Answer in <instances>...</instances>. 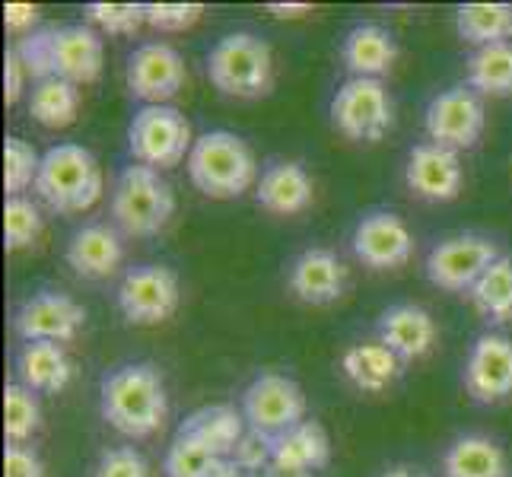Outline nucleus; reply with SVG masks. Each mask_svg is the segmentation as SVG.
Returning a JSON list of instances; mask_svg holds the SVG:
<instances>
[{"label": "nucleus", "instance_id": "obj_1", "mask_svg": "<svg viewBox=\"0 0 512 477\" xmlns=\"http://www.w3.org/2000/svg\"><path fill=\"white\" fill-rule=\"evenodd\" d=\"M99 414L128 439H150L169 417V392L163 373L147 360L121 363L99 382Z\"/></svg>", "mask_w": 512, "mask_h": 477}, {"label": "nucleus", "instance_id": "obj_2", "mask_svg": "<svg viewBox=\"0 0 512 477\" xmlns=\"http://www.w3.org/2000/svg\"><path fill=\"white\" fill-rule=\"evenodd\" d=\"M188 179L204 198L233 201L258 185V163L245 140L233 131H207L188 153Z\"/></svg>", "mask_w": 512, "mask_h": 477}, {"label": "nucleus", "instance_id": "obj_3", "mask_svg": "<svg viewBox=\"0 0 512 477\" xmlns=\"http://www.w3.org/2000/svg\"><path fill=\"white\" fill-rule=\"evenodd\" d=\"M105 191V175L93 150L80 144H55L42 153L35 194L55 214H83Z\"/></svg>", "mask_w": 512, "mask_h": 477}, {"label": "nucleus", "instance_id": "obj_4", "mask_svg": "<svg viewBox=\"0 0 512 477\" xmlns=\"http://www.w3.org/2000/svg\"><path fill=\"white\" fill-rule=\"evenodd\" d=\"M175 214V191L160 169L131 163L118 172L112 188V226L121 236L150 239L163 233Z\"/></svg>", "mask_w": 512, "mask_h": 477}, {"label": "nucleus", "instance_id": "obj_5", "mask_svg": "<svg viewBox=\"0 0 512 477\" xmlns=\"http://www.w3.org/2000/svg\"><path fill=\"white\" fill-rule=\"evenodd\" d=\"M207 80L233 99L268 96L274 90V51L255 32H229L207 51Z\"/></svg>", "mask_w": 512, "mask_h": 477}, {"label": "nucleus", "instance_id": "obj_6", "mask_svg": "<svg viewBox=\"0 0 512 477\" xmlns=\"http://www.w3.org/2000/svg\"><path fill=\"white\" fill-rule=\"evenodd\" d=\"M191 121L175 105H140L128 125V150L134 163L153 169H175L188 163L194 147Z\"/></svg>", "mask_w": 512, "mask_h": 477}, {"label": "nucleus", "instance_id": "obj_7", "mask_svg": "<svg viewBox=\"0 0 512 477\" xmlns=\"http://www.w3.org/2000/svg\"><path fill=\"white\" fill-rule=\"evenodd\" d=\"M331 128L353 144H379L395 125V102L382 80L347 77L331 96Z\"/></svg>", "mask_w": 512, "mask_h": 477}, {"label": "nucleus", "instance_id": "obj_8", "mask_svg": "<svg viewBox=\"0 0 512 477\" xmlns=\"http://www.w3.org/2000/svg\"><path fill=\"white\" fill-rule=\"evenodd\" d=\"M118 312L134 328H156L169 322L182 303V284L169 264H134L115 290Z\"/></svg>", "mask_w": 512, "mask_h": 477}, {"label": "nucleus", "instance_id": "obj_9", "mask_svg": "<svg viewBox=\"0 0 512 477\" xmlns=\"http://www.w3.org/2000/svg\"><path fill=\"white\" fill-rule=\"evenodd\" d=\"M503 255L500 242L484 233H455L439 239L427 252L423 271L436 290L446 293H465L478 284L481 274L490 268L493 261Z\"/></svg>", "mask_w": 512, "mask_h": 477}, {"label": "nucleus", "instance_id": "obj_10", "mask_svg": "<svg viewBox=\"0 0 512 477\" xmlns=\"http://www.w3.org/2000/svg\"><path fill=\"white\" fill-rule=\"evenodd\" d=\"M242 417L258 436H280L306 420V392L284 373H261L242 392Z\"/></svg>", "mask_w": 512, "mask_h": 477}, {"label": "nucleus", "instance_id": "obj_11", "mask_svg": "<svg viewBox=\"0 0 512 477\" xmlns=\"http://www.w3.org/2000/svg\"><path fill=\"white\" fill-rule=\"evenodd\" d=\"M484 128H487L484 99L474 93L468 83L449 86V90L433 96L427 112H423V131H427V140H433L439 147H449L455 153L478 147L484 137Z\"/></svg>", "mask_w": 512, "mask_h": 477}, {"label": "nucleus", "instance_id": "obj_12", "mask_svg": "<svg viewBox=\"0 0 512 477\" xmlns=\"http://www.w3.org/2000/svg\"><path fill=\"white\" fill-rule=\"evenodd\" d=\"M10 325L23 344H32V341L70 344L86 325V309L70 293L39 290L26 296L23 303L13 309Z\"/></svg>", "mask_w": 512, "mask_h": 477}, {"label": "nucleus", "instance_id": "obj_13", "mask_svg": "<svg viewBox=\"0 0 512 477\" xmlns=\"http://www.w3.org/2000/svg\"><path fill=\"white\" fill-rule=\"evenodd\" d=\"M414 233L395 210H369L357 220L350 249L369 271H401L414 258Z\"/></svg>", "mask_w": 512, "mask_h": 477}, {"label": "nucleus", "instance_id": "obj_14", "mask_svg": "<svg viewBox=\"0 0 512 477\" xmlns=\"http://www.w3.org/2000/svg\"><path fill=\"white\" fill-rule=\"evenodd\" d=\"M185 80H188L185 58L169 42H144L128 55L125 64L128 93L144 105H169V99H175L185 90Z\"/></svg>", "mask_w": 512, "mask_h": 477}, {"label": "nucleus", "instance_id": "obj_15", "mask_svg": "<svg viewBox=\"0 0 512 477\" xmlns=\"http://www.w3.org/2000/svg\"><path fill=\"white\" fill-rule=\"evenodd\" d=\"M465 392L478 404H503L512 398V341L490 328L474 338L465 357Z\"/></svg>", "mask_w": 512, "mask_h": 477}, {"label": "nucleus", "instance_id": "obj_16", "mask_svg": "<svg viewBox=\"0 0 512 477\" xmlns=\"http://www.w3.org/2000/svg\"><path fill=\"white\" fill-rule=\"evenodd\" d=\"M404 182H408L411 194L430 204H449L462 194L465 185V169L462 156L449 147H439L433 140L411 147L408 163H404Z\"/></svg>", "mask_w": 512, "mask_h": 477}, {"label": "nucleus", "instance_id": "obj_17", "mask_svg": "<svg viewBox=\"0 0 512 477\" xmlns=\"http://www.w3.org/2000/svg\"><path fill=\"white\" fill-rule=\"evenodd\" d=\"M287 284L299 303L331 306L347 293V264L325 245H309L293 258Z\"/></svg>", "mask_w": 512, "mask_h": 477}, {"label": "nucleus", "instance_id": "obj_18", "mask_svg": "<svg viewBox=\"0 0 512 477\" xmlns=\"http://www.w3.org/2000/svg\"><path fill=\"white\" fill-rule=\"evenodd\" d=\"M105 45L102 35L86 23L51 26V77L74 86L96 83L102 77Z\"/></svg>", "mask_w": 512, "mask_h": 477}, {"label": "nucleus", "instance_id": "obj_19", "mask_svg": "<svg viewBox=\"0 0 512 477\" xmlns=\"http://www.w3.org/2000/svg\"><path fill=\"white\" fill-rule=\"evenodd\" d=\"M376 338L408 366L423 357H430L439 344L436 318L417 303H395L382 309L376 322Z\"/></svg>", "mask_w": 512, "mask_h": 477}, {"label": "nucleus", "instance_id": "obj_20", "mask_svg": "<svg viewBox=\"0 0 512 477\" xmlns=\"http://www.w3.org/2000/svg\"><path fill=\"white\" fill-rule=\"evenodd\" d=\"M255 201L271 217H296L315 201V179L299 159H274L255 185Z\"/></svg>", "mask_w": 512, "mask_h": 477}, {"label": "nucleus", "instance_id": "obj_21", "mask_svg": "<svg viewBox=\"0 0 512 477\" xmlns=\"http://www.w3.org/2000/svg\"><path fill=\"white\" fill-rule=\"evenodd\" d=\"M67 268L83 280H105L112 277L121 261H125V242L121 229L109 223H86L67 239L64 249Z\"/></svg>", "mask_w": 512, "mask_h": 477}, {"label": "nucleus", "instance_id": "obj_22", "mask_svg": "<svg viewBox=\"0 0 512 477\" xmlns=\"http://www.w3.org/2000/svg\"><path fill=\"white\" fill-rule=\"evenodd\" d=\"M398 55V39L392 35V29L379 23H357L353 29H347L341 42V61L350 77L382 80L395 70Z\"/></svg>", "mask_w": 512, "mask_h": 477}, {"label": "nucleus", "instance_id": "obj_23", "mask_svg": "<svg viewBox=\"0 0 512 477\" xmlns=\"http://www.w3.org/2000/svg\"><path fill=\"white\" fill-rule=\"evenodd\" d=\"M16 382L26 385L35 395H61L74 379V363H70L64 344L32 341L16 350Z\"/></svg>", "mask_w": 512, "mask_h": 477}, {"label": "nucleus", "instance_id": "obj_24", "mask_svg": "<svg viewBox=\"0 0 512 477\" xmlns=\"http://www.w3.org/2000/svg\"><path fill=\"white\" fill-rule=\"evenodd\" d=\"M341 373L357 392L382 395L404 376V363L376 338V341L350 344L341 357Z\"/></svg>", "mask_w": 512, "mask_h": 477}, {"label": "nucleus", "instance_id": "obj_25", "mask_svg": "<svg viewBox=\"0 0 512 477\" xmlns=\"http://www.w3.org/2000/svg\"><path fill=\"white\" fill-rule=\"evenodd\" d=\"M331 462V436L319 420H303L271 439V468L322 471Z\"/></svg>", "mask_w": 512, "mask_h": 477}, {"label": "nucleus", "instance_id": "obj_26", "mask_svg": "<svg viewBox=\"0 0 512 477\" xmlns=\"http://www.w3.org/2000/svg\"><path fill=\"white\" fill-rule=\"evenodd\" d=\"M443 477H509L506 449L484 433L455 436L443 452Z\"/></svg>", "mask_w": 512, "mask_h": 477}, {"label": "nucleus", "instance_id": "obj_27", "mask_svg": "<svg viewBox=\"0 0 512 477\" xmlns=\"http://www.w3.org/2000/svg\"><path fill=\"white\" fill-rule=\"evenodd\" d=\"M179 433L201 439L214 455L229 458L242 443V436L249 433V423H245L242 411H236L233 404H204V408L191 411L179 423Z\"/></svg>", "mask_w": 512, "mask_h": 477}, {"label": "nucleus", "instance_id": "obj_28", "mask_svg": "<svg viewBox=\"0 0 512 477\" xmlns=\"http://www.w3.org/2000/svg\"><path fill=\"white\" fill-rule=\"evenodd\" d=\"M468 303L490 328L512 325V255H500L468 290Z\"/></svg>", "mask_w": 512, "mask_h": 477}, {"label": "nucleus", "instance_id": "obj_29", "mask_svg": "<svg viewBox=\"0 0 512 477\" xmlns=\"http://www.w3.org/2000/svg\"><path fill=\"white\" fill-rule=\"evenodd\" d=\"M455 32L471 48L512 42V4H462L455 7Z\"/></svg>", "mask_w": 512, "mask_h": 477}, {"label": "nucleus", "instance_id": "obj_30", "mask_svg": "<svg viewBox=\"0 0 512 477\" xmlns=\"http://www.w3.org/2000/svg\"><path fill=\"white\" fill-rule=\"evenodd\" d=\"M29 115L35 125H42L48 131L70 128L80 115V86L61 77L39 80L29 93Z\"/></svg>", "mask_w": 512, "mask_h": 477}, {"label": "nucleus", "instance_id": "obj_31", "mask_svg": "<svg viewBox=\"0 0 512 477\" xmlns=\"http://www.w3.org/2000/svg\"><path fill=\"white\" fill-rule=\"evenodd\" d=\"M468 86L481 99H506L512 96V42L474 48L465 61Z\"/></svg>", "mask_w": 512, "mask_h": 477}, {"label": "nucleus", "instance_id": "obj_32", "mask_svg": "<svg viewBox=\"0 0 512 477\" xmlns=\"http://www.w3.org/2000/svg\"><path fill=\"white\" fill-rule=\"evenodd\" d=\"M42 430V404L39 395L20 382H7L4 388V436L10 446H29Z\"/></svg>", "mask_w": 512, "mask_h": 477}, {"label": "nucleus", "instance_id": "obj_33", "mask_svg": "<svg viewBox=\"0 0 512 477\" xmlns=\"http://www.w3.org/2000/svg\"><path fill=\"white\" fill-rule=\"evenodd\" d=\"M45 233V217L39 204L26 194L20 198H7L4 204V249L7 252H23L32 249Z\"/></svg>", "mask_w": 512, "mask_h": 477}, {"label": "nucleus", "instance_id": "obj_34", "mask_svg": "<svg viewBox=\"0 0 512 477\" xmlns=\"http://www.w3.org/2000/svg\"><path fill=\"white\" fill-rule=\"evenodd\" d=\"M42 156L35 153L29 140L10 134L4 140V188L7 198H20L29 188L35 191V179H39Z\"/></svg>", "mask_w": 512, "mask_h": 477}, {"label": "nucleus", "instance_id": "obj_35", "mask_svg": "<svg viewBox=\"0 0 512 477\" xmlns=\"http://www.w3.org/2000/svg\"><path fill=\"white\" fill-rule=\"evenodd\" d=\"M217 462L220 455L210 452L201 439H194L188 433H175L163 458V471L166 477H210Z\"/></svg>", "mask_w": 512, "mask_h": 477}, {"label": "nucleus", "instance_id": "obj_36", "mask_svg": "<svg viewBox=\"0 0 512 477\" xmlns=\"http://www.w3.org/2000/svg\"><path fill=\"white\" fill-rule=\"evenodd\" d=\"M83 23L99 35H134L147 26V13L144 4H86Z\"/></svg>", "mask_w": 512, "mask_h": 477}, {"label": "nucleus", "instance_id": "obj_37", "mask_svg": "<svg viewBox=\"0 0 512 477\" xmlns=\"http://www.w3.org/2000/svg\"><path fill=\"white\" fill-rule=\"evenodd\" d=\"M93 477H153L147 455L134 446H112L99 455Z\"/></svg>", "mask_w": 512, "mask_h": 477}, {"label": "nucleus", "instance_id": "obj_38", "mask_svg": "<svg viewBox=\"0 0 512 477\" xmlns=\"http://www.w3.org/2000/svg\"><path fill=\"white\" fill-rule=\"evenodd\" d=\"M13 51L20 55L23 67L29 70V77H35V83L51 77V26H42V29L23 35L20 45Z\"/></svg>", "mask_w": 512, "mask_h": 477}, {"label": "nucleus", "instance_id": "obj_39", "mask_svg": "<svg viewBox=\"0 0 512 477\" xmlns=\"http://www.w3.org/2000/svg\"><path fill=\"white\" fill-rule=\"evenodd\" d=\"M147 26L156 32H185L204 16L201 4H144Z\"/></svg>", "mask_w": 512, "mask_h": 477}, {"label": "nucleus", "instance_id": "obj_40", "mask_svg": "<svg viewBox=\"0 0 512 477\" xmlns=\"http://www.w3.org/2000/svg\"><path fill=\"white\" fill-rule=\"evenodd\" d=\"M233 462L245 471V474H268L271 468V439L258 436V433H245L242 443L236 446V452L229 455Z\"/></svg>", "mask_w": 512, "mask_h": 477}, {"label": "nucleus", "instance_id": "obj_41", "mask_svg": "<svg viewBox=\"0 0 512 477\" xmlns=\"http://www.w3.org/2000/svg\"><path fill=\"white\" fill-rule=\"evenodd\" d=\"M4 477H45V462L32 446H10L4 449Z\"/></svg>", "mask_w": 512, "mask_h": 477}, {"label": "nucleus", "instance_id": "obj_42", "mask_svg": "<svg viewBox=\"0 0 512 477\" xmlns=\"http://www.w3.org/2000/svg\"><path fill=\"white\" fill-rule=\"evenodd\" d=\"M26 80H29V70L23 67L20 55L10 48L7 58H4V102L7 105H16L26 93Z\"/></svg>", "mask_w": 512, "mask_h": 477}, {"label": "nucleus", "instance_id": "obj_43", "mask_svg": "<svg viewBox=\"0 0 512 477\" xmlns=\"http://www.w3.org/2000/svg\"><path fill=\"white\" fill-rule=\"evenodd\" d=\"M39 23V7L35 4H7L4 7V26L16 35H29L35 32L32 26Z\"/></svg>", "mask_w": 512, "mask_h": 477}, {"label": "nucleus", "instance_id": "obj_44", "mask_svg": "<svg viewBox=\"0 0 512 477\" xmlns=\"http://www.w3.org/2000/svg\"><path fill=\"white\" fill-rule=\"evenodd\" d=\"M268 13H274L277 20H299V16L312 13L309 4H268Z\"/></svg>", "mask_w": 512, "mask_h": 477}, {"label": "nucleus", "instance_id": "obj_45", "mask_svg": "<svg viewBox=\"0 0 512 477\" xmlns=\"http://www.w3.org/2000/svg\"><path fill=\"white\" fill-rule=\"evenodd\" d=\"M379 477H430V474L417 465H411V462H395V465H388Z\"/></svg>", "mask_w": 512, "mask_h": 477}, {"label": "nucleus", "instance_id": "obj_46", "mask_svg": "<svg viewBox=\"0 0 512 477\" xmlns=\"http://www.w3.org/2000/svg\"><path fill=\"white\" fill-rule=\"evenodd\" d=\"M210 477H245V471L233 462V458H220L214 471H210Z\"/></svg>", "mask_w": 512, "mask_h": 477}, {"label": "nucleus", "instance_id": "obj_47", "mask_svg": "<svg viewBox=\"0 0 512 477\" xmlns=\"http://www.w3.org/2000/svg\"><path fill=\"white\" fill-rule=\"evenodd\" d=\"M264 477H322V471H290V468H268Z\"/></svg>", "mask_w": 512, "mask_h": 477}, {"label": "nucleus", "instance_id": "obj_48", "mask_svg": "<svg viewBox=\"0 0 512 477\" xmlns=\"http://www.w3.org/2000/svg\"><path fill=\"white\" fill-rule=\"evenodd\" d=\"M245 477H264V474H245Z\"/></svg>", "mask_w": 512, "mask_h": 477}]
</instances>
